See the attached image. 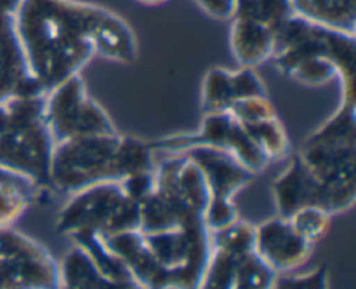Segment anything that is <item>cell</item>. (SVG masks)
I'll list each match as a JSON object with an SVG mask.
<instances>
[{
    "mask_svg": "<svg viewBox=\"0 0 356 289\" xmlns=\"http://www.w3.org/2000/svg\"><path fill=\"white\" fill-rule=\"evenodd\" d=\"M108 9L76 0H21L16 31L31 77L49 93L96 56V31Z\"/></svg>",
    "mask_w": 356,
    "mask_h": 289,
    "instance_id": "cell-1",
    "label": "cell"
},
{
    "mask_svg": "<svg viewBox=\"0 0 356 289\" xmlns=\"http://www.w3.org/2000/svg\"><path fill=\"white\" fill-rule=\"evenodd\" d=\"M271 59L282 75L320 87L339 79L341 100H355L356 37L292 16L275 37Z\"/></svg>",
    "mask_w": 356,
    "mask_h": 289,
    "instance_id": "cell-2",
    "label": "cell"
},
{
    "mask_svg": "<svg viewBox=\"0 0 356 289\" xmlns=\"http://www.w3.org/2000/svg\"><path fill=\"white\" fill-rule=\"evenodd\" d=\"M153 148L136 136H82L56 143L49 169L51 188L75 194L104 181H122L132 174L155 169Z\"/></svg>",
    "mask_w": 356,
    "mask_h": 289,
    "instance_id": "cell-3",
    "label": "cell"
},
{
    "mask_svg": "<svg viewBox=\"0 0 356 289\" xmlns=\"http://www.w3.org/2000/svg\"><path fill=\"white\" fill-rule=\"evenodd\" d=\"M54 138L45 118V94L9 96L0 100V167L49 185Z\"/></svg>",
    "mask_w": 356,
    "mask_h": 289,
    "instance_id": "cell-4",
    "label": "cell"
},
{
    "mask_svg": "<svg viewBox=\"0 0 356 289\" xmlns=\"http://www.w3.org/2000/svg\"><path fill=\"white\" fill-rule=\"evenodd\" d=\"M298 155L334 198L337 212L353 208L356 198V101L341 100L337 110L306 138Z\"/></svg>",
    "mask_w": 356,
    "mask_h": 289,
    "instance_id": "cell-5",
    "label": "cell"
},
{
    "mask_svg": "<svg viewBox=\"0 0 356 289\" xmlns=\"http://www.w3.org/2000/svg\"><path fill=\"white\" fill-rule=\"evenodd\" d=\"M211 194L200 167L186 153H169L156 166L155 187L139 202V232H160L204 221Z\"/></svg>",
    "mask_w": 356,
    "mask_h": 289,
    "instance_id": "cell-6",
    "label": "cell"
},
{
    "mask_svg": "<svg viewBox=\"0 0 356 289\" xmlns=\"http://www.w3.org/2000/svg\"><path fill=\"white\" fill-rule=\"evenodd\" d=\"M250 223L211 232V254L197 289H271L277 274L257 256Z\"/></svg>",
    "mask_w": 356,
    "mask_h": 289,
    "instance_id": "cell-7",
    "label": "cell"
},
{
    "mask_svg": "<svg viewBox=\"0 0 356 289\" xmlns=\"http://www.w3.org/2000/svg\"><path fill=\"white\" fill-rule=\"evenodd\" d=\"M59 233L101 237L139 230V205L125 195L120 181L90 185L72 194L58 214Z\"/></svg>",
    "mask_w": 356,
    "mask_h": 289,
    "instance_id": "cell-8",
    "label": "cell"
},
{
    "mask_svg": "<svg viewBox=\"0 0 356 289\" xmlns=\"http://www.w3.org/2000/svg\"><path fill=\"white\" fill-rule=\"evenodd\" d=\"M45 118L56 143L118 132L108 111L89 96L80 73L45 93Z\"/></svg>",
    "mask_w": 356,
    "mask_h": 289,
    "instance_id": "cell-9",
    "label": "cell"
},
{
    "mask_svg": "<svg viewBox=\"0 0 356 289\" xmlns=\"http://www.w3.org/2000/svg\"><path fill=\"white\" fill-rule=\"evenodd\" d=\"M149 145L153 152L163 153H181L195 146H209L235 157L245 169L256 176L270 166V160L252 141L242 122L236 120L229 111L205 114L197 132L167 136L149 141Z\"/></svg>",
    "mask_w": 356,
    "mask_h": 289,
    "instance_id": "cell-10",
    "label": "cell"
},
{
    "mask_svg": "<svg viewBox=\"0 0 356 289\" xmlns=\"http://www.w3.org/2000/svg\"><path fill=\"white\" fill-rule=\"evenodd\" d=\"M184 153L195 160L207 181L211 194L204 216L207 228L214 232L235 223L238 219V212L233 197L250 181H254L256 174L245 169L235 157L209 146H195Z\"/></svg>",
    "mask_w": 356,
    "mask_h": 289,
    "instance_id": "cell-11",
    "label": "cell"
},
{
    "mask_svg": "<svg viewBox=\"0 0 356 289\" xmlns=\"http://www.w3.org/2000/svg\"><path fill=\"white\" fill-rule=\"evenodd\" d=\"M0 289H59V265L31 237L0 226Z\"/></svg>",
    "mask_w": 356,
    "mask_h": 289,
    "instance_id": "cell-12",
    "label": "cell"
},
{
    "mask_svg": "<svg viewBox=\"0 0 356 289\" xmlns=\"http://www.w3.org/2000/svg\"><path fill=\"white\" fill-rule=\"evenodd\" d=\"M19 2L21 0H0V100L45 94L28 70L17 37L14 16Z\"/></svg>",
    "mask_w": 356,
    "mask_h": 289,
    "instance_id": "cell-13",
    "label": "cell"
},
{
    "mask_svg": "<svg viewBox=\"0 0 356 289\" xmlns=\"http://www.w3.org/2000/svg\"><path fill=\"white\" fill-rule=\"evenodd\" d=\"M257 256L277 275L291 274L312 256L313 244L302 239L287 218H271L254 230Z\"/></svg>",
    "mask_w": 356,
    "mask_h": 289,
    "instance_id": "cell-14",
    "label": "cell"
},
{
    "mask_svg": "<svg viewBox=\"0 0 356 289\" xmlns=\"http://www.w3.org/2000/svg\"><path fill=\"white\" fill-rule=\"evenodd\" d=\"M273 197L282 218H289L302 208H318L329 214L337 212L334 198L298 153L289 159L287 167L273 181Z\"/></svg>",
    "mask_w": 356,
    "mask_h": 289,
    "instance_id": "cell-15",
    "label": "cell"
},
{
    "mask_svg": "<svg viewBox=\"0 0 356 289\" xmlns=\"http://www.w3.org/2000/svg\"><path fill=\"white\" fill-rule=\"evenodd\" d=\"M268 96L264 82L256 68L240 66L238 70L211 68L202 87V108L205 114L229 111L236 103L249 97Z\"/></svg>",
    "mask_w": 356,
    "mask_h": 289,
    "instance_id": "cell-16",
    "label": "cell"
},
{
    "mask_svg": "<svg viewBox=\"0 0 356 289\" xmlns=\"http://www.w3.org/2000/svg\"><path fill=\"white\" fill-rule=\"evenodd\" d=\"M275 37L277 33L266 24L245 17H232L229 45L240 66L256 68L271 59Z\"/></svg>",
    "mask_w": 356,
    "mask_h": 289,
    "instance_id": "cell-17",
    "label": "cell"
},
{
    "mask_svg": "<svg viewBox=\"0 0 356 289\" xmlns=\"http://www.w3.org/2000/svg\"><path fill=\"white\" fill-rule=\"evenodd\" d=\"M122 284L124 282H117L103 274L90 254L79 244L59 263V289H122Z\"/></svg>",
    "mask_w": 356,
    "mask_h": 289,
    "instance_id": "cell-18",
    "label": "cell"
},
{
    "mask_svg": "<svg viewBox=\"0 0 356 289\" xmlns=\"http://www.w3.org/2000/svg\"><path fill=\"white\" fill-rule=\"evenodd\" d=\"M296 16L343 33H356V0H291Z\"/></svg>",
    "mask_w": 356,
    "mask_h": 289,
    "instance_id": "cell-19",
    "label": "cell"
},
{
    "mask_svg": "<svg viewBox=\"0 0 356 289\" xmlns=\"http://www.w3.org/2000/svg\"><path fill=\"white\" fill-rule=\"evenodd\" d=\"M96 54L104 59L131 65L138 54V44L131 26L118 14L108 10L96 31Z\"/></svg>",
    "mask_w": 356,
    "mask_h": 289,
    "instance_id": "cell-20",
    "label": "cell"
},
{
    "mask_svg": "<svg viewBox=\"0 0 356 289\" xmlns=\"http://www.w3.org/2000/svg\"><path fill=\"white\" fill-rule=\"evenodd\" d=\"M45 188L0 167V226H9Z\"/></svg>",
    "mask_w": 356,
    "mask_h": 289,
    "instance_id": "cell-21",
    "label": "cell"
},
{
    "mask_svg": "<svg viewBox=\"0 0 356 289\" xmlns=\"http://www.w3.org/2000/svg\"><path fill=\"white\" fill-rule=\"evenodd\" d=\"M242 125L245 127V131L249 132L252 141L259 146V150L264 153V157L270 160V164L285 159V157L289 155L291 141H289V134L287 131H285L282 120L278 118V115Z\"/></svg>",
    "mask_w": 356,
    "mask_h": 289,
    "instance_id": "cell-22",
    "label": "cell"
},
{
    "mask_svg": "<svg viewBox=\"0 0 356 289\" xmlns=\"http://www.w3.org/2000/svg\"><path fill=\"white\" fill-rule=\"evenodd\" d=\"M294 16L291 0H236L235 16L257 21L278 33L282 26Z\"/></svg>",
    "mask_w": 356,
    "mask_h": 289,
    "instance_id": "cell-23",
    "label": "cell"
},
{
    "mask_svg": "<svg viewBox=\"0 0 356 289\" xmlns=\"http://www.w3.org/2000/svg\"><path fill=\"white\" fill-rule=\"evenodd\" d=\"M330 216L327 211L318 208H302L289 216V221L294 226L296 232L308 240L309 244H316L329 233Z\"/></svg>",
    "mask_w": 356,
    "mask_h": 289,
    "instance_id": "cell-24",
    "label": "cell"
},
{
    "mask_svg": "<svg viewBox=\"0 0 356 289\" xmlns=\"http://www.w3.org/2000/svg\"><path fill=\"white\" fill-rule=\"evenodd\" d=\"M229 114H232L236 120L242 122V124H250V122H257L263 120V118L273 117V115H277V110H275L270 97L259 96L240 101V103H236L235 107L229 110Z\"/></svg>",
    "mask_w": 356,
    "mask_h": 289,
    "instance_id": "cell-25",
    "label": "cell"
},
{
    "mask_svg": "<svg viewBox=\"0 0 356 289\" xmlns=\"http://www.w3.org/2000/svg\"><path fill=\"white\" fill-rule=\"evenodd\" d=\"M271 289H329L327 270L320 267L318 270L308 272L305 275H287L275 279Z\"/></svg>",
    "mask_w": 356,
    "mask_h": 289,
    "instance_id": "cell-26",
    "label": "cell"
},
{
    "mask_svg": "<svg viewBox=\"0 0 356 289\" xmlns=\"http://www.w3.org/2000/svg\"><path fill=\"white\" fill-rule=\"evenodd\" d=\"M214 19H232L235 16L236 0H195Z\"/></svg>",
    "mask_w": 356,
    "mask_h": 289,
    "instance_id": "cell-27",
    "label": "cell"
},
{
    "mask_svg": "<svg viewBox=\"0 0 356 289\" xmlns=\"http://www.w3.org/2000/svg\"><path fill=\"white\" fill-rule=\"evenodd\" d=\"M138 2L143 3V6H159V3L167 2V0H138Z\"/></svg>",
    "mask_w": 356,
    "mask_h": 289,
    "instance_id": "cell-28",
    "label": "cell"
}]
</instances>
